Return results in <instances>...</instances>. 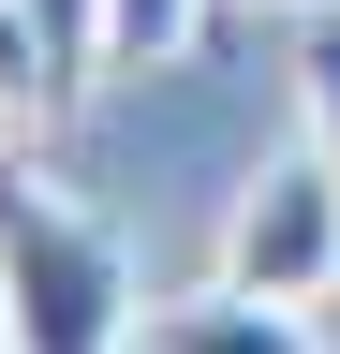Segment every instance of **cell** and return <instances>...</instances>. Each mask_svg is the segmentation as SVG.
Segmentation results:
<instances>
[{
    "label": "cell",
    "mask_w": 340,
    "mask_h": 354,
    "mask_svg": "<svg viewBox=\"0 0 340 354\" xmlns=\"http://www.w3.org/2000/svg\"><path fill=\"white\" fill-rule=\"evenodd\" d=\"M0 310H15V354H134L148 339L134 251L30 162H0Z\"/></svg>",
    "instance_id": "cell-1"
},
{
    "label": "cell",
    "mask_w": 340,
    "mask_h": 354,
    "mask_svg": "<svg viewBox=\"0 0 340 354\" xmlns=\"http://www.w3.org/2000/svg\"><path fill=\"white\" fill-rule=\"evenodd\" d=\"M148 354H325V339H311V310L207 281V295H148Z\"/></svg>",
    "instance_id": "cell-3"
},
{
    "label": "cell",
    "mask_w": 340,
    "mask_h": 354,
    "mask_svg": "<svg viewBox=\"0 0 340 354\" xmlns=\"http://www.w3.org/2000/svg\"><path fill=\"white\" fill-rule=\"evenodd\" d=\"M0 133H15V118H0Z\"/></svg>",
    "instance_id": "cell-9"
},
{
    "label": "cell",
    "mask_w": 340,
    "mask_h": 354,
    "mask_svg": "<svg viewBox=\"0 0 340 354\" xmlns=\"http://www.w3.org/2000/svg\"><path fill=\"white\" fill-rule=\"evenodd\" d=\"M207 30V0H104V74H148Z\"/></svg>",
    "instance_id": "cell-5"
},
{
    "label": "cell",
    "mask_w": 340,
    "mask_h": 354,
    "mask_svg": "<svg viewBox=\"0 0 340 354\" xmlns=\"http://www.w3.org/2000/svg\"><path fill=\"white\" fill-rule=\"evenodd\" d=\"M0 118H74V59L30 0H0Z\"/></svg>",
    "instance_id": "cell-4"
},
{
    "label": "cell",
    "mask_w": 340,
    "mask_h": 354,
    "mask_svg": "<svg viewBox=\"0 0 340 354\" xmlns=\"http://www.w3.org/2000/svg\"><path fill=\"white\" fill-rule=\"evenodd\" d=\"M296 15H340V0H296Z\"/></svg>",
    "instance_id": "cell-8"
},
{
    "label": "cell",
    "mask_w": 340,
    "mask_h": 354,
    "mask_svg": "<svg viewBox=\"0 0 340 354\" xmlns=\"http://www.w3.org/2000/svg\"><path fill=\"white\" fill-rule=\"evenodd\" d=\"M222 281L281 295V310L340 295V162H325V148H296V162H251V177H237V207H222Z\"/></svg>",
    "instance_id": "cell-2"
},
{
    "label": "cell",
    "mask_w": 340,
    "mask_h": 354,
    "mask_svg": "<svg viewBox=\"0 0 340 354\" xmlns=\"http://www.w3.org/2000/svg\"><path fill=\"white\" fill-rule=\"evenodd\" d=\"M0 354H15V310H0Z\"/></svg>",
    "instance_id": "cell-7"
},
{
    "label": "cell",
    "mask_w": 340,
    "mask_h": 354,
    "mask_svg": "<svg viewBox=\"0 0 340 354\" xmlns=\"http://www.w3.org/2000/svg\"><path fill=\"white\" fill-rule=\"evenodd\" d=\"M296 104H311V148L340 162V15H311V44H296Z\"/></svg>",
    "instance_id": "cell-6"
}]
</instances>
